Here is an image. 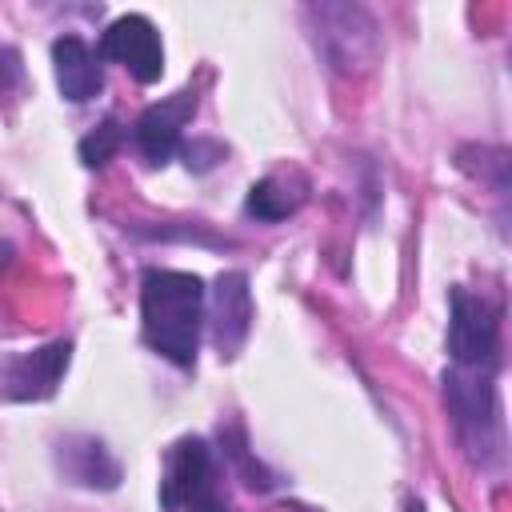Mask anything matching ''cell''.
<instances>
[{"label": "cell", "instance_id": "obj_1", "mask_svg": "<svg viewBox=\"0 0 512 512\" xmlns=\"http://www.w3.org/2000/svg\"><path fill=\"white\" fill-rule=\"evenodd\" d=\"M204 324V280L176 268H148L140 280V328L152 352L176 368L196 364Z\"/></svg>", "mask_w": 512, "mask_h": 512}, {"label": "cell", "instance_id": "obj_2", "mask_svg": "<svg viewBox=\"0 0 512 512\" xmlns=\"http://www.w3.org/2000/svg\"><path fill=\"white\" fill-rule=\"evenodd\" d=\"M444 400L448 416L468 444V452L484 464L488 456H500V404L492 388V372H472V368H452L444 372Z\"/></svg>", "mask_w": 512, "mask_h": 512}, {"label": "cell", "instance_id": "obj_3", "mask_svg": "<svg viewBox=\"0 0 512 512\" xmlns=\"http://www.w3.org/2000/svg\"><path fill=\"white\" fill-rule=\"evenodd\" d=\"M160 508L164 512H228V504L212 488V448L200 436H184L168 448L160 476Z\"/></svg>", "mask_w": 512, "mask_h": 512}, {"label": "cell", "instance_id": "obj_4", "mask_svg": "<svg viewBox=\"0 0 512 512\" xmlns=\"http://www.w3.org/2000/svg\"><path fill=\"white\" fill-rule=\"evenodd\" d=\"M448 304H452L448 352H452L456 368L492 372L500 364V320H496V308L484 296H472L468 288H452Z\"/></svg>", "mask_w": 512, "mask_h": 512}, {"label": "cell", "instance_id": "obj_5", "mask_svg": "<svg viewBox=\"0 0 512 512\" xmlns=\"http://www.w3.org/2000/svg\"><path fill=\"white\" fill-rule=\"evenodd\" d=\"M100 56L128 68L136 84H156L164 76V44L148 16H116L100 36Z\"/></svg>", "mask_w": 512, "mask_h": 512}, {"label": "cell", "instance_id": "obj_6", "mask_svg": "<svg viewBox=\"0 0 512 512\" xmlns=\"http://www.w3.org/2000/svg\"><path fill=\"white\" fill-rule=\"evenodd\" d=\"M72 360L68 340H52L32 352L0 356V396L4 400H48Z\"/></svg>", "mask_w": 512, "mask_h": 512}, {"label": "cell", "instance_id": "obj_7", "mask_svg": "<svg viewBox=\"0 0 512 512\" xmlns=\"http://www.w3.org/2000/svg\"><path fill=\"white\" fill-rule=\"evenodd\" d=\"M192 116H196V92H188V88L172 92L160 104H148L140 112V120L132 124V140L144 152V160L148 164H168L172 152L180 148V132Z\"/></svg>", "mask_w": 512, "mask_h": 512}, {"label": "cell", "instance_id": "obj_8", "mask_svg": "<svg viewBox=\"0 0 512 512\" xmlns=\"http://www.w3.org/2000/svg\"><path fill=\"white\" fill-rule=\"evenodd\" d=\"M252 328V292L244 272H220L212 288V344L220 356H236Z\"/></svg>", "mask_w": 512, "mask_h": 512}, {"label": "cell", "instance_id": "obj_9", "mask_svg": "<svg viewBox=\"0 0 512 512\" xmlns=\"http://www.w3.org/2000/svg\"><path fill=\"white\" fill-rule=\"evenodd\" d=\"M52 64H56V84H60L64 100L88 104L92 96H100V88H104L100 56L80 36H60L52 44Z\"/></svg>", "mask_w": 512, "mask_h": 512}, {"label": "cell", "instance_id": "obj_10", "mask_svg": "<svg viewBox=\"0 0 512 512\" xmlns=\"http://www.w3.org/2000/svg\"><path fill=\"white\" fill-rule=\"evenodd\" d=\"M56 464H60V472H64L72 484H80V488L112 492V488L120 484V464H116V456H112L100 440H92V436H68V440H60Z\"/></svg>", "mask_w": 512, "mask_h": 512}, {"label": "cell", "instance_id": "obj_11", "mask_svg": "<svg viewBox=\"0 0 512 512\" xmlns=\"http://www.w3.org/2000/svg\"><path fill=\"white\" fill-rule=\"evenodd\" d=\"M244 208H248V216L264 220V224H276V220H284V216H292L300 208V196H288V188L268 176V180H256L248 188Z\"/></svg>", "mask_w": 512, "mask_h": 512}, {"label": "cell", "instance_id": "obj_12", "mask_svg": "<svg viewBox=\"0 0 512 512\" xmlns=\"http://www.w3.org/2000/svg\"><path fill=\"white\" fill-rule=\"evenodd\" d=\"M120 144H124V128H120V120H100L84 140H80V160L88 164V168H104L116 152H120Z\"/></svg>", "mask_w": 512, "mask_h": 512}, {"label": "cell", "instance_id": "obj_13", "mask_svg": "<svg viewBox=\"0 0 512 512\" xmlns=\"http://www.w3.org/2000/svg\"><path fill=\"white\" fill-rule=\"evenodd\" d=\"M220 436H224V452H228V456H232V460L240 464V472H244V480H248L252 488H272V480H268V472H264V468H260V464H256V460L248 456V444H244V436H240V428H236V424H232L228 432L220 428Z\"/></svg>", "mask_w": 512, "mask_h": 512}, {"label": "cell", "instance_id": "obj_14", "mask_svg": "<svg viewBox=\"0 0 512 512\" xmlns=\"http://www.w3.org/2000/svg\"><path fill=\"white\" fill-rule=\"evenodd\" d=\"M216 160H224V148H220L216 140H192V144H184V164H188V168L204 172V168H212Z\"/></svg>", "mask_w": 512, "mask_h": 512}, {"label": "cell", "instance_id": "obj_15", "mask_svg": "<svg viewBox=\"0 0 512 512\" xmlns=\"http://www.w3.org/2000/svg\"><path fill=\"white\" fill-rule=\"evenodd\" d=\"M20 76H24V68H20V52L8 48V44H0V92L12 88V84H20Z\"/></svg>", "mask_w": 512, "mask_h": 512}, {"label": "cell", "instance_id": "obj_16", "mask_svg": "<svg viewBox=\"0 0 512 512\" xmlns=\"http://www.w3.org/2000/svg\"><path fill=\"white\" fill-rule=\"evenodd\" d=\"M292 512H312V508H304V504H300V508H292Z\"/></svg>", "mask_w": 512, "mask_h": 512}]
</instances>
